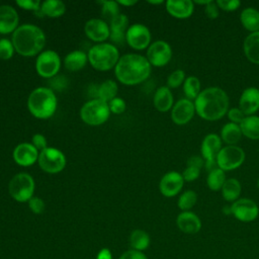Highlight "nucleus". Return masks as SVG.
Segmentation results:
<instances>
[{"instance_id":"obj_3","label":"nucleus","mask_w":259,"mask_h":259,"mask_svg":"<svg viewBox=\"0 0 259 259\" xmlns=\"http://www.w3.org/2000/svg\"><path fill=\"white\" fill-rule=\"evenodd\" d=\"M11 41L15 52L23 57L38 56L46 45L44 30L31 23H24L12 33Z\"/></svg>"},{"instance_id":"obj_19","label":"nucleus","mask_w":259,"mask_h":259,"mask_svg":"<svg viewBox=\"0 0 259 259\" xmlns=\"http://www.w3.org/2000/svg\"><path fill=\"white\" fill-rule=\"evenodd\" d=\"M239 108L246 116L254 115L259 110V88L254 86L247 87L241 93Z\"/></svg>"},{"instance_id":"obj_45","label":"nucleus","mask_w":259,"mask_h":259,"mask_svg":"<svg viewBox=\"0 0 259 259\" xmlns=\"http://www.w3.org/2000/svg\"><path fill=\"white\" fill-rule=\"evenodd\" d=\"M227 115H228V118L230 119V122L237 123V124H240L243 121V119L246 117V115L243 113V111L239 107L229 108Z\"/></svg>"},{"instance_id":"obj_51","label":"nucleus","mask_w":259,"mask_h":259,"mask_svg":"<svg viewBox=\"0 0 259 259\" xmlns=\"http://www.w3.org/2000/svg\"><path fill=\"white\" fill-rule=\"evenodd\" d=\"M118 5H122V6H125V7H131V6H134L135 4L138 3V1L136 0H118L117 1Z\"/></svg>"},{"instance_id":"obj_6","label":"nucleus","mask_w":259,"mask_h":259,"mask_svg":"<svg viewBox=\"0 0 259 259\" xmlns=\"http://www.w3.org/2000/svg\"><path fill=\"white\" fill-rule=\"evenodd\" d=\"M110 115L108 103L98 99L92 98L85 102L80 109V117L86 124L100 125L107 121Z\"/></svg>"},{"instance_id":"obj_7","label":"nucleus","mask_w":259,"mask_h":259,"mask_svg":"<svg viewBox=\"0 0 259 259\" xmlns=\"http://www.w3.org/2000/svg\"><path fill=\"white\" fill-rule=\"evenodd\" d=\"M35 183L32 176L25 172L15 174L8 183V192L10 196L18 202H28L33 196Z\"/></svg>"},{"instance_id":"obj_24","label":"nucleus","mask_w":259,"mask_h":259,"mask_svg":"<svg viewBox=\"0 0 259 259\" xmlns=\"http://www.w3.org/2000/svg\"><path fill=\"white\" fill-rule=\"evenodd\" d=\"M153 103L155 108L160 112H167L173 107V94L167 86L159 87L154 94Z\"/></svg>"},{"instance_id":"obj_16","label":"nucleus","mask_w":259,"mask_h":259,"mask_svg":"<svg viewBox=\"0 0 259 259\" xmlns=\"http://www.w3.org/2000/svg\"><path fill=\"white\" fill-rule=\"evenodd\" d=\"M194 113V102L187 98H181L174 103L171 109V119L175 124L184 125L192 119Z\"/></svg>"},{"instance_id":"obj_11","label":"nucleus","mask_w":259,"mask_h":259,"mask_svg":"<svg viewBox=\"0 0 259 259\" xmlns=\"http://www.w3.org/2000/svg\"><path fill=\"white\" fill-rule=\"evenodd\" d=\"M151 31L150 29L142 23H134L130 25L125 33L126 44L137 51H142L148 49L151 45Z\"/></svg>"},{"instance_id":"obj_26","label":"nucleus","mask_w":259,"mask_h":259,"mask_svg":"<svg viewBox=\"0 0 259 259\" xmlns=\"http://www.w3.org/2000/svg\"><path fill=\"white\" fill-rule=\"evenodd\" d=\"M88 62V56L85 52L75 50L66 55L64 59L65 68L71 72H77L83 69Z\"/></svg>"},{"instance_id":"obj_18","label":"nucleus","mask_w":259,"mask_h":259,"mask_svg":"<svg viewBox=\"0 0 259 259\" xmlns=\"http://www.w3.org/2000/svg\"><path fill=\"white\" fill-rule=\"evenodd\" d=\"M18 24L19 16L16 9L8 4L0 5V34L13 33Z\"/></svg>"},{"instance_id":"obj_55","label":"nucleus","mask_w":259,"mask_h":259,"mask_svg":"<svg viewBox=\"0 0 259 259\" xmlns=\"http://www.w3.org/2000/svg\"><path fill=\"white\" fill-rule=\"evenodd\" d=\"M257 186H258V188H259V179L257 180Z\"/></svg>"},{"instance_id":"obj_37","label":"nucleus","mask_w":259,"mask_h":259,"mask_svg":"<svg viewBox=\"0 0 259 259\" xmlns=\"http://www.w3.org/2000/svg\"><path fill=\"white\" fill-rule=\"evenodd\" d=\"M98 3L101 4V14L103 18L109 22L120 13L117 1H99Z\"/></svg>"},{"instance_id":"obj_17","label":"nucleus","mask_w":259,"mask_h":259,"mask_svg":"<svg viewBox=\"0 0 259 259\" xmlns=\"http://www.w3.org/2000/svg\"><path fill=\"white\" fill-rule=\"evenodd\" d=\"M39 152L31 143H20L18 144L12 153L13 160L21 167L32 166L37 162Z\"/></svg>"},{"instance_id":"obj_10","label":"nucleus","mask_w":259,"mask_h":259,"mask_svg":"<svg viewBox=\"0 0 259 259\" xmlns=\"http://www.w3.org/2000/svg\"><path fill=\"white\" fill-rule=\"evenodd\" d=\"M217 165L223 171H232L239 168L245 161V152L238 146L223 147L217 156Z\"/></svg>"},{"instance_id":"obj_9","label":"nucleus","mask_w":259,"mask_h":259,"mask_svg":"<svg viewBox=\"0 0 259 259\" xmlns=\"http://www.w3.org/2000/svg\"><path fill=\"white\" fill-rule=\"evenodd\" d=\"M61 69L60 56L52 50L42 51L35 61V70L37 74L46 79H52Z\"/></svg>"},{"instance_id":"obj_38","label":"nucleus","mask_w":259,"mask_h":259,"mask_svg":"<svg viewBox=\"0 0 259 259\" xmlns=\"http://www.w3.org/2000/svg\"><path fill=\"white\" fill-rule=\"evenodd\" d=\"M185 79L186 78L184 71L181 69H177L167 77V87L170 89L178 88L180 85H183Z\"/></svg>"},{"instance_id":"obj_50","label":"nucleus","mask_w":259,"mask_h":259,"mask_svg":"<svg viewBox=\"0 0 259 259\" xmlns=\"http://www.w3.org/2000/svg\"><path fill=\"white\" fill-rule=\"evenodd\" d=\"M96 259H112L111 251L107 248H102L101 250L98 251L96 255Z\"/></svg>"},{"instance_id":"obj_21","label":"nucleus","mask_w":259,"mask_h":259,"mask_svg":"<svg viewBox=\"0 0 259 259\" xmlns=\"http://www.w3.org/2000/svg\"><path fill=\"white\" fill-rule=\"evenodd\" d=\"M176 225L182 233L188 235L198 233L202 226L199 217L190 210L181 211L176 218Z\"/></svg>"},{"instance_id":"obj_12","label":"nucleus","mask_w":259,"mask_h":259,"mask_svg":"<svg viewBox=\"0 0 259 259\" xmlns=\"http://www.w3.org/2000/svg\"><path fill=\"white\" fill-rule=\"evenodd\" d=\"M147 60L154 67L166 66L172 58V49L170 45L165 40H156L151 42L147 49Z\"/></svg>"},{"instance_id":"obj_1","label":"nucleus","mask_w":259,"mask_h":259,"mask_svg":"<svg viewBox=\"0 0 259 259\" xmlns=\"http://www.w3.org/2000/svg\"><path fill=\"white\" fill-rule=\"evenodd\" d=\"M195 113L204 120L214 121L225 116L229 110V96L220 87H207L201 90L194 100Z\"/></svg>"},{"instance_id":"obj_27","label":"nucleus","mask_w":259,"mask_h":259,"mask_svg":"<svg viewBox=\"0 0 259 259\" xmlns=\"http://www.w3.org/2000/svg\"><path fill=\"white\" fill-rule=\"evenodd\" d=\"M241 24L251 32L259 31V11L253 7H247L240 14Z\"/></svg>"},{"instance_id":"obj_40","label":"nucleus","mask_w":259,"mask_h":259,"mask_svg":"<svg viewBox=\"0 0 259 259\" xmlns=\"http://www.w3.org/2000/svg\"><path fill=\"white\" fill-rule=\"evenodd\" d=\"M108 107H109L110 113L121 114L126 109V103L122 98L116 96L115 98H113L108 102Z\"/></svg>"},{"instance_id":"obj_49","label":"nucleus","mask_w":259,"mask_h":259,"mask_svg":"<svg viewBox=\"0 0 259 259\" xmlns=\"http://www.w3.org/2000/svg\"><path fill=\"white\" fill-rule=\"evenodd\" d=\"M186 164L187 166H194L201 169L202 166H204V160L201 156H191L190 158H188Z\"/></svg>"},{"instance_id":"obj_32","label":"nucleus","mask_w":259,"mask_h":259,"mask_svg":"<svg viewBox=\"0 0 259 259\" xmlns=\"http://www.w3.org/2000/svg\"><path fill=\"white\" fill-rule=\"evenodd\" d=\"M66 12V5L63 1L60 0H46L41 2L40 13L50 17L58 18L64 15Z\"/></svg>"},{"instance_id":"obj_14","label":"nucleus","mask_w":259,"mask_h":259,"mask_svg":"<svg viewBox=\"0 0 259 259\" xmlns=\"http://www.w3.org/2000/svg\"><path fill=\"white\" fill-rule=\"evenodd\" d=\"M184 179L177 171H169L164 174L159 182V190L165 197H174L182 189Z\"/></svg>"},{"instance_id":"obj_8","label":"nucleus","mask_w":259,"mask_h":259,"mask_svg":"<svg viewBox=\"0 0 259 259\" xmlns=\"http://www.w3.org/2000/svg\"><path fill=\"white\" fill-rule=\"evenodd\" d=\"M37 163L42 171L49 174H57L66 167V156L61 150L48 147L39 152Z\"/></svg>"},{"instance_id":"obj_42","label":"nucleus","mask_w":259,"mask_h":259,"mask_svg":"<svg viewBox=\"0 0 259 259\" xmlns=\"http://www.w3.org/2000/svg\"><path fill=\"white\" fill-rule=\"evenodd\" d=\"M28 207L29 209L35 213V214H40L44 212L46 204L44 199H41L40 197L37 196H32L29 200H28Z\"/></svg>"},{"instance_id":"obj_4","label":"nucleus","mask_w":259,"mask_h":259,"mask_svg":"<svg viewBox=\"0 0 259 259\" xmlns=\"http://www.w3.org/2000/svg\"><path fill=\"white\" fill-rule=\"evenodd\" d=\"M58 106V99L49 87H37L33 89L27 98V108L31 115L38 119H48L52 117Z\"/></svg>"},{"instance_id":"obj_39","label":"nucleus","mask_w":259,"mask_h":259,"mask_svg":"<svg viewBox=\"0 0 259 259\" xmlns=\"http://www.w3.org/2000/svg\"><path fill=\"white\" fill-rule=\"evenodd\" d=\"M15 49L12 41L8 38L0 39V59L7 61L10 60L14 55Z\"/></svg>"},{"instance_id":"obj_53","label":"nucleus","mask_w":259,"mask_h":259,"mask_svg":"<svg viewBox=\"0 0 259 259\" xmlns=\"http://www.w3.org/2000/svg\"><path fill=\"white\" fill-rule=\"evenodd\" d=\"M148 3L150 4H153V5H159V4H163L164 1L163 0H158V1H152V0H149Z\"/></svg>"},{"instance_id":"obj_48","label":"nucleus","mask_w":259,"mask_h":259,"mask_svg":"<svg viewBox=\"0 0 259 259\" xmlns=\"http://www.w3.org/2000/svg\"><path fill=\"white\" fill-rule=\"evenodd\" d=\"M118 259H148V257L145 255L144 252L130 249L123 252Z\"/></svg>"},{"instance_id":"obj_41","label":"nucleus","mask_w":259,"mask_h":259,"mask_svg":"<svg viewBox=\"0 0 259 259\" xmlns=\"http://www.w3.org/2000/svg\"><path fill=\"white\" fill-rule=\"evenodd\" d=\"M16 5L23 10L37 12L40 11L41 2L39 0H17Z\"/></svg>"},{"instance_id":"obj_13","label":"nucleus","mask_w":259,"mask_h":259,"mask_svg":"<svg viewBox=\"0 0 259 259\" xmlns=\"http://www.w3.org/2000/svg\"><path fill=\"white\" fill-rule=\"evenodd\" d=\"M232 214L240 222L250 223L259 215V206L250 198H239L231 204Z\"/></svg>"},{"instance_id":"obj_33","label":"nucleus","mask_w":259,"mask_h":259,"mask_svg":"<svg viewBox=\"0 0 259 259\" xmlns=\"http://www.w3.org/2000/svg\"><path fill=\"white\" fill-rule=\"evenodd\" d=\"M221 190H222L223 198L226 201L234 202L237 199H239L241 191H242V186H241V183L238 179L229 178V179L226 180V182L223 185Z\"/></svg>"},{"instance_id":"obj_43","label":"nucleus","mask_w":259,"mask_h":259,"mask_svg":"<svg viewBox=\"0 0 259 259\" xmlns=\"http://www.w3.org/2000/svg\"><path fill=\"white\" fill-rule=\"evenodd\" d=\"M217 5L220 9L224 11H235L241 6V2L239 0H217Z\"/></svg>"},{"instance_id":"obj_15","label":"nucleus","mask_w":259,"mask_h":259,"mask_svg":"<svg viewBox=\"0 0 259 259\" xmlns=\"http://www.w3.org/2000/svg\"><path fill=\"white\" fill-rule=\"evenodd\" d=\"M86 36L94 42H105L109 38L110 30L108 23L101 18H91L84 25Z\"/></svg>"},{"instance_id":"obj_52","label":"nucleus","mask_w":259,"mask_h":259,"mask_svg":"<svg viewBox=\"0 0 259 259\" xmlns=\"http://www.w3.org/2000/svg\"><path fill=\"white\" fill-rule=\"evenodd\" d=\"M223 212L225 214H232V211H231V205H225L223 207Z\"/></svg>"},{"instance_id":"obj_20","label":"nucleus","mask_w":259,"mask_h":259,"mask_svg":"<svg viewBox=\"0 0 259 259\" xmlns=\"http://www.w3.org/2000/svg\"><path fill=\"white\" fill-rule=\"evenodd\" d=\"M222 142L221 137L217 134H208L203 138L200 146V153L204 162H217V156L223 148Z\"/></svg>"},{"instance_id":"obj_2","label":"nucleus","mask_w":259,"mask_h":259,"mask_svg":"<svg viewBox=\"0 0 259 259\" xmlns=\"http://www.w3.org/2000/svg\"><path fill=\"white\" fill-rule=\"evenodd\" d=\"M152 71V66L146 57L139 54L121 56L114 67V75L121 84L134 86L146 81Z\"/></svg>"},{"instance_id":"obj_31","label":"nucleus","mask_w":259,"mask_h":259,"mask_svg":"<svg viewBox=\"0 0 259 259\" xmlns=\"http://www.w3.org/2000/svg\"><path fill=\"white\" fill-rule=\"evenodd\" d=\"M118 92L117 83L111 79L103 81L99 86H97L96 98L108 103L110 100L116 97Z\"/></svg>"},{"instance_id":"obj_30","label":"nucleus","mask_w":259,"mask_h":259,"mask_svg":"<svg viewBox=\"0 0 259 259\" xmlns=\"http://www.w3.org/2000/svg\"><path fill=\"white\" fill-rule=\"evenodd\" d=\"M150 235L141 229L134 230L130 235V246L133 250L144 252L150 246Z\"/></svg>"},{"instance_id":"obj_54","label":"nucleus","mask_w":259,"mask_h":259,"mask_svg":"<svg viewBox=\"0 0 259 259\" xmlns=\"http://www.w3.org/2000/svg\"><path fill=\"white\" fill-rule=\"evenodd\" d=\"M210 1H211V0H207V1H194L193 3H196V4H199V5H204V6H206Z\"/></svg>"},{"instance_id":"obj_23","label":"nucleus","mask_w":259,"mask_h":259,"mask_svg":"<svg viewBox=\"0 0 259 259\" xmlns=\"http://www.w3.org/2000/svg\"><path fill=\"white\" fill-rule=\"evenodd\" d=\"M165 5L167 12L178 19H186L194 11V3L191 0H168Z\"/></svg>"},{"instance_id":"obj_28","label":"nucleus","mask_w":259,"mask_h":259,"mask_svg":"<svg viewBox=\"0 0 259 259\" xmlns=\"http://www.w3.org/2000/svg\"><path fill=\"white\" fill-rule=\"evenodd\" d=\"M239 125L244 137L250 140H259V116L248 115Z\"/></svg>"},{"instance_id":"obj_47","label":"nucleus","mask_w":259,"mask_h":259,"mask_svg":"<svg viewBox=\"0 0 259 259\" xmlns=\"http://www.w3.org/2000/svg\"><path fill=\"white\" fill-rule=\"evenodd\" d=\"M204 12H205V15L207 16V18L215 19L219 17L220 8L214 1H210L206 6H204Z\"/></svg>"},{"instance_id":"obj_46","label":"nucleus","mask_w":259,"mask_h":259,"mask_svg":"<svg viewBox=\"0 0 259 259\" xmlns=\"http://www.w3.org/2000/svg\"><path fill=\"white\" fill-rule=\"evenodd\" d=\"M31 144L38 150V152L48 148V142L42 134H34L31 139Z\"/></svg>"},{"instance_id":"obj_34","label":"nucleus","mask_w":259,"mask_h":259,"mask_svg":"<svg viewBox=\"0 0 259 259\" xmlns=\"http://www.w3.org/2000/svg\"><path fill=\"white\" fill-rule=\"evenodd\" d=\"M201 92V84L197 77L189 76L183 83V93L185 98L194 101Z\"/></svg>"},{"instance_id":"obj_44","label":"nucleus","mask_w":259,"mask_h":259,"mask_svg":"<svg viewBox=\"0 0 259 259\" xmlns=\"http://www.w3.org/2000/svg\"><path fill=\"white\" fill-rule=\"evenodd\" d=\"M200 170H201L200 168H197L194 166H186V168L183 170V172L181 174H182L184 181L191 182V181L196 180L199 177Z\"/></svg>"},{"instance_id":"obj_5","label":"nucleus","mask_w":259,"mask_h":259,"mask_svg":"<svg viewBox=\"0 0 259 259\" xmlns=\"http://www.w3.org/2000/svg\"><path fill=\"white\" fill-rule=\"evenodd\" d=\"M88 62L97 71H108L113 69L120 56L117 48L110 42L96 44L87 53Z\"/></svg>"},{"instance_id":"obj_25","label":"nucleus","mask_w":259,"mask_h":259,"mask_svg":"<svg viewBox=\"0 0 259 259\" xmlns=\"http://www.w3.org/2000/svg\"><path fill=\"white\" fill-rule=\"evenodd\" d=\"M243 51L251 63L259 65V31L249 33L243 42Z\"/></svg>"},{"instance_id":"obj_29","label":"nucleus","mask_w":259,"mask_h":259,"mask_svg":"<svg viewBox=\"0 0 259 259\" xmlns=\"http://www.w3.org/2000/svg\"><path fill=\"white\" fill-rule=\"evenodd\" d=\"M240 125L233 122H227L221 130V139L228 146H235L242 137Z\"/></svg>"},{"instance_id":"obj_22","label":"nucleus","mask_w":259,"mask_h":259,"mask_svg":"<svg viewBox=\"0 0 259 259\" xmlns=\"http://www.w3.org/2000/svg\"><path fill=\"white\" fill-rule=\"evenodd\" d=\"M128 25V18L125 14L119 13L109 22V30L110 35L109 38L113 44L121 45L125 41V33L127 31Z\"/></svg>"},{"instance_id":"obj_35","label":"nucleus","mask_w":259,"mask_h":259,"mask_svg":"<svg viewBox=\"0 0 259 259\" xmlns=\"http://www.w3.org/2000/svg\"><path fill=\"white\" fill-rule=\"evenodd\" d=\"M226 180H227V178H226L225 171H223L222 169L217 167L213 170L208 172L207 177H206V184L210 190L219 191L222 189Z\"/></svg>"},{"instance_id":"obj_36","label":"nucleus","mask_w":259,"mask_h":259,"mask_svg":"<svg viewBox=\"0 0 259 259\" xmlns=\"http://www.w3.org/2000/svg\"><path fill=\"white\" fill-rule=\"evenodd\" d=\"M197 201V194L193 190H186L180 196L177 200V205L182 211L190 210Z\"/></svg>"}]
</instances>
